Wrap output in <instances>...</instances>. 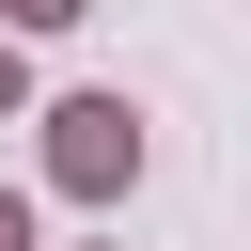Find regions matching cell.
<instances>
[{"label": "cell", "mask_w": 251, "mask_h": 251, "mask_svg": "<svg viewBox=\"0 0 251 251\" xmlns=\"http://www.w3.org/2000/svg\"><path fill=\"white\" fill-rule=\"evenodd\" d=\"M47 188L63 204H126L141 188V110L126 94H63L47 110Z\"/></svg>", "instance_id": "1"}, {"label": "cell", "mask_w": 251, "mask_h": 251, "mask_svg": "<svg viewBox=\"0 0 251 251\" xmlns=\"http://www.w3.org/2000/svg\"><path fill=\"white\" fill-rule=\"evenodd\" d=\"M0 16H16V31H78L94 0H0Z\"/></svg>", "instance_id": "2"}, {"label": "cell", "mask_w": 251, "mask_h": 251, "mask_svg": "<svg viewBox=\"0 0 251 251\" xmlns=\"http://www.w3.org/2000/svg\"><path fill=\"white\" fill-rule=\"evenodd\" d=\"M0 126H31V63H16V47H0Z\"/></svg>", "instance_id": "3"}, {"label": "cell", "mask_w": 251, "mask_h": 251, "mask_svg": "<svg viewBox=\"0 0 251 251\" xmlns=\"http://www.w3.org/2000/svg\"><path fill=\"white\" fill-rule=\"evenodd\" d=\"M0 251H31V188H0Z\"/></svg>", "instance_id": "4"}]
</instances>
